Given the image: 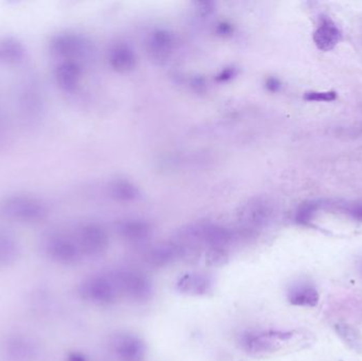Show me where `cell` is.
I'll return each instance as SVG.
<instances>
[{"instance_id": "obj_18", "label": "cell", "mask_w": 362, "mask_h": 361, "mask_svg": "<svg viewBox=\"0 0 362 361\" xmlns=\"http://www.w3.org/2000/svg\"><path fill=\"white\" fill-rule=\"evenodd\" d=\"M19 255V242L9 231L0 229V267L12 265Z\"/></svg>"}, {"instance_id": "obj_13", "label": "cell", "mask_w": 362, "mask_h": 361, "mask_svg": "<svg viewBox=\"0 0 362 361\" xmlns=\"http://www.w3.org/2000/svg\"><path fill=\"white\" fill-rule=\"evenodd\" d=\"M341 31L339 28L328 19H322L319 27L314 35V41L321 51H330L335 48L341 41Z\"/></svg>"}, {"instance_id": "obj_28", "label": "cell", "mask_w": 362, "mask_h": 361, "mask_svg": "<svg viewBox=\"0 0 362 361\" xmlns=\"http://www.w3.org/2000/svg\"><path fill=\"white\" fill-rule=\"evenodd\" d=\"M233 75V69H225L221 72V75H219V80H229L231 79V77Z\"/></svg>"}, {"instance_id": "obj_21", "label": "cell", "mask_w": 362, "mask_h": 361, "mask_svg": "<svg viewBox=\"0 0 362 361\" xmlns=\"http://www.w3.org/2000/svg\"><path fill=\"white\" fill-rule=\"evenodd\" d=\"M337 333L341 337L342 340L349 345L354 351L361 352L362 339L359 333L349 325H338Z\"/></svg>"}, {"instance_id": "obj_7", "label": "cell", "mask_w": 362, "mask_h": 361, "mask_svg": "<svg viewBox=\"0 0 362 361\" xmlns=\"http://www.w3.org/2000/svg\"><path fill=\"white\" fill-rule=\"evenodd\" d=\"M110 347L114 354L124 361H139L145 355L143 341L136 335L128 333H121L112 336Z\"/></svg>"}, {"instance_id": "obj_6", "label": "cell", "mask_w": 362, "mask_h": 361, "mask_svg": "<svg viewBox=\"0 0 362 361\" xmlns=\"http://www.w3.org/2000/svg\"><path fill=\"white\" fill-rule=\"evenodd\" d=\"M46 251L52 261L61 265H73L82 255L77 242L62 234H54L49 237Z\"/></svg>"}, {"instance_id": "obj_24", "label": "cell", "mask_w": 362, "mask_h": 361, "mask_svg": "<svg viewBox=\"0 0 362 361\" xmlns=\"http://www.w3.org/2000/svg\"><path fill=\"white\" fill-rule=\"evenodd\" d=\"M337 98V95L334 91H328V92H306L304 99L308 101H316V102H332Z\"/></svg>"}, {"instance_id": "obj_15", "label": "cell", "mask_w": 362, "mask_h": 361, "mask_svg": "<svg viewBox=\"0 0 362 361\" xmlns=\"http://www.w3.org/2000/svg\"><path fill=\"white\" fill-rule=\"evenodd\" d=\"M110 63L114 70L125 72L134 68L136 65V55L130 46L118 43L110 50Z\"/></svg>"}, {"instance_id": "obj_4", "label": "cell", "mask_w": 362, "mask_h": 361, "mask_svg": "<svg viewBox=\"0 0 362 361\" xmlns=\"http://www.w3.org/2000/svg\"><path fill=\"white\" fill-rule=\"evenodd\" d=\"M75 242L82 255L98 257L108 249V235L101 226L87 224L79 229Z\"/></svg>"}, {"instance_id": "obj_5", "label": "cell", "mask_w": 362, "mask_h": 361, "mask_svg": "<svg viewBox=\"0 0 362 361\" xmlns=\"http://www.w3.org/2000/svg\"><path fill=\"white\" fill-rule=\"evenodd\" d=\"M50 50L53 55L62 57L64 61H75V59L86 55L88 43L84 37L75 33H59L51 39Z\"/></svg>"}, {"instance_id": "obj_20", "label": "cell", "mask_w": 362, "mask_h": 361, "mask_svg": "<svg viewBox=\"0 0 362 361\" xmlns=\"http://www.w3.org/2000/svg\"><path fill=\"white\" fill-rule=\"evenodd\" d=\"M112 194L117 199L130 202V200L136 199L139 196V191L132 182L119 179L112 184Z\"/></svg>"}, {"instance_id": "obj_16", "label": "cell", "mask_w": 362, "mask_h": 361, "mask_svg": "<svg viewBox=\"0 0 362 361\" xmlns=\"http://www.w3.org/2000/svg\"><path fill=\"white\" fill-rule=\"evenodd\" d=\"M26 48L21 41L13 37L0 39V61L6 64L17 65L23 61Z\"/></svg>"}, {"instance_id": "obj_3", "label": "cell", "mask_w": 362, "mask_h": 361, "mask_svg": "<svg viewBox=\"0 0 362 361\" xmlns=\"http://www.w3.org/2000/svg\"><path fill=\"white\" fill-rule=\"evenodd\" d=\"M80 295L87 302L106 306L117 300L119 293L110 275H94L81 284Z\"/></svg>"}, {"instance_id": "obj_1", "label": "cell", "mask_w": 362, "mask_h": 361, "mask_svg": "<svg viewBox=\"0 0 362 361\" xmlns=\"http://www.w3.org/2000/svg\"><path fill=\"white\" fill-rule=\"evenodd\" d=\"M49 214L46 202L37 196L13 194L0 200V217L21 224H39Z\"/></svg>"}, {"instance_id": "obj_17", "label": "cell", "mask_w": 362, "mask_h": 361, "mask_svg": "<svg viewBox=\"0 0 362 361\" xmlns=\"http://www.w3.org/2000/svg\"><path fill=\"white\" fill-rule=\"evenodd\" d=\"M119 233L130 243H141L150 237V228L145 222L132 219L121 223L119 226Z\"/></svg>"}, {"instance_id": "obj_19", "label": "cell", "mask_w": 362, "mask_h": 361, "mask_svg": "<svg viewBox=\"0 0 362 361\" xmlns=\"http://www.w3.org/2000/svg\"><path fill=\"white\" fill-rule=\"evenodd\" d=\"M8 354L12 360L28 361L34 356L35 349L32 342L25 338H14L8 345Z\"/></svg>"}, {"instance_id": "obj_23", "label": "cell", "mask_w": 362, "mask_h": 361, "mask_svg": "<svg viewBox=\"0 0 362 361\" xmlns=\"http://www.w3.org/2000/svg\"><path fill=\"white\" fill-rule=\"evenodd\" d=\"M228 262V255L221 248H210L205 255V264L211 267H221Z\"/></svg>"}, {"instance_id": "obj_14", "label": "cell", "mask_w": 362, "mask_h": 361, "mask_svg": "<svg viewBox=\"0 0 362 361\" xmlns=\"http://www.w3.org/2000/svg\"><path fill=\"white\" fill-rule=\"evenodd\" d=\"M288 301L296 306L314 307L319 303V293L316 287L306 282L292 285L288 293Z\"/></svg>"}, {"instance_id": "obj_26", "label": "cell", "mask_w": 362, "mask_h": 361, "mask_svg": "<svg viewBox=\"0 0 362 361\" xmlns=\"http://www.w3.org/2000/svg\"><path fill=\"white\" fill-rule=\"evenodd\" d=\"M67 361H88L87 360L86 356L83 355L82 353L73 352L70 353L67 357Z\"/></svg>"}, {"instance_id": "obj_27", "label": "cell", "mask_w": 362, "mask_h": 361, "mask_svg": "<svg viewBox=\"0 0 362 361\" xmlns=\"http://www.w3.org/2000/svg\"><path fill=\"white\" fill-rule=\"evenodd\" d=\"M351 213L353 217L357 218L359 221H362V204L354 207L353 209H352Z\"/></svg>"}, {"instance_id": "obj_25", "label": "cell", "mask_w": 362, "mask_h": 361, "mask_svg": "<svg viewBox=\"0 0 362 361\" xmlns=\"http://www.w3.org/2000/svg\"><path fill=\"white\" fill-rule=\"evenodd\" d=\"M266 86L270 91H278L280 89L281 84L276 79L271 77L267 80Z\"/></svg>"}, {"instance_id": "obj_22", "label": "cell", "mask_w": 362, "mask_h": 361, "mask_svg": "<svg viewBox=\"0 0 362 361\" xmlns=\"http://www.w3.org/2000/svg\"><path fill=\"white\" fill-rule=\"evenodd\" d=\"M267 218H268L267 210L260 205H254L249 208L244 215L245 222L251 226H262L263 224L266 223Z\"/></svg>"}, {"instance_id": "obj_8", "label": "cell", "mask_w": 362, "mask_h": 361, "mask_svg": "<svg viewBox=\"0 0 362 361\" xmlns=\"http://www.w3.org/2000/svg\"><path fill=\"white\" fill-rule=\"evenodd\" d=\"M285 338H288L286 335L279 333H248L241 336V345L249 354H266L276 350Z\"/></svg>"}, {"instance_id": "obj_9", "label": "cell", "mask_w": 362, "mask_h": 361, "mask_svg": "<svg viewBox=\"0 0 362 361\" xmlns=\"http://www.w3.org/2000/svg\"><path fill=\"white\" fill-rule=\"evenodd\" d=\"M177 291L189 297H203L213 289L212 277L201 273H188L177 281Z\"/></svg>"}, {"instance_id": "obj_12", "label": "cell", "mask_w": 362, "mask_h": 361, "mask_svg": "<svg viewBox=\"0 0 362 361\" xmlns=\"http://www.w3.org/2000/svg\"><path fill=\"white\" fill-rule=\"evenodd\" d=\"M183 257L181 250L173 242V243L163 244V245H159L150 249L146 253L144 260L148 265L155 267V269H162Z\"/></svg>"}, {"instance_id": "obj_10", "label": "cell", "mask_w": 362, "mask_h": 361, "mask_svg": "<svg viewBox=\"0 0 362 361\" xmlns=\"http://www.w3.org/2000/svg\"><path fill=\"white\" fill-rule=\"evenodd\" d=\"M54 75L59 88L71 92L80 85L82 68L77 61H63L55 68Z\"/></svg>"}, {"instance_id": "obj_2", "label": "cell", "mask_w": 362, "mask_h": 361, "mask_svg": "<svg viewBox=\"0 0 362 361\" xmlns=\"http://www.w3.org/2000/svg\"><path fill=\"white\" fill-rule=\"evenodd\" d=\"M119 295L134 302H146L153 295V284L148 275L134 269H119L110 275Z\"/></svg>"}, {"instance_id": "obj_11", "label": "cell", "mask_w": 362, "mask_h": 361, "mask_svg": "<svg viewBox=\"0 0 362 361\" xmlns=\"http://www.w3.org/2000/svg\"><path fill=\"white\" fill-rule=\"evenodd\" d=\"M173 37L165 30H156L150 35L146 43L148 55L156 61H167L173 51Z\"/></svg>"}]
</instances>
